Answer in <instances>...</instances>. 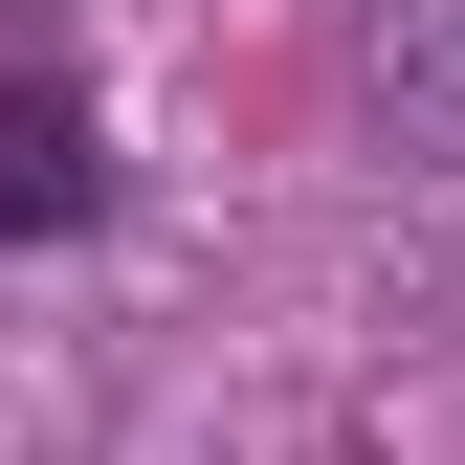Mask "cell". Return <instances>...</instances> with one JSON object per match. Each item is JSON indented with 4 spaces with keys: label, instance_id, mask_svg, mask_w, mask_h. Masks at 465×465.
<instances>
[{
    "label": "cell",
    "instance_id": "6da1fadb",
    "mask_svg": "<svg viewBox=\"0 0 465 465\" xmlns=\"http://www.w3.org/2000/svg\"><path fill=\"white\" fill-rule=\"evenodd\" d=\"M89 222H111L89 111H67V89H0V244H89Z\"/></svg>",
    "mask_w": 465,
    "mask_h": 465
},
{
    "label": "cell",
    "instance_id": "7a4b0ae2",
    "mask_svg": "<svg viewBox=\"0 0 465 465\" xmlns=\"http://www.w3.org/2000/svg\"><path fill=\"white\" fill-rule=\"evenodd\" d=\"M377 89H399V155H465V0H377Z\"/></svg>",
    "mask_w": 465,
    "mask_h": 465
}]
</instances>
